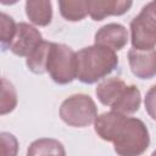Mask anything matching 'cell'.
<instances>
[{"instance_id": "cell-10", "label": "cell", "mask_w": 156, "mask_h": 156, "mask_svg": "<svg viewBox=\"0 0 156 156\" xmlns=\"http://www.w3.org/2000/svg\"><path fill=\"white\" fill-rule=\"evenodd\" d=\"M126 88L127 84L118 77L105 78L98 84L95 89V95L102 105L112 107L123 95Z\"/></svg>"}, {"instance_id": "cell-17", "label": "cell", "mask_w": 156, "mask_h": 156, "mask_svg": "<svg viewBox=\"0 0 156 156\" xmlns=\"http://www.w3.org/2000/svg\"><path fill=\"white\" fill-rule=\"evenodd\" d=\"M17 23L13 21V18L5 12H1L0 15V41L2 50L9 49L15 34H16Z\"/></svg>"}, {"instance_id": "cell-9", "label": "cell", "mask_w": 156, "mask_h": 156, "mask_svg": "<svg viewBox=\"0 0 156 156\" xmlns=\"http://www.w3.org/2000/svg\"><path fill=\"white\" fill-rule=\"evenodd\" d=\"M129 0H88V15L94 21H102L108 16H122L129 11Z\"/></svg>"}, {"instance_id": "cell-13", "label": "cell", "mask_w": 156, "mask_h": 156, "mask_svg": "<svg viewBox=\"0 0 156 156\" xmlns=\"http://www.w3.org/2000/svg\"><path fill=\"white\" fill-rule=\"evenodd\" d=\"M141 104V94L136 85H127L123 95L119 100L111 107V111L122 113V115H133L135 113Z\"/></svg>"}, {"instance_id": "cell-6", "label": "cell", "mask_w": 156, "mask_h": 156, "mask_svg": "<svg viewBox=\"0 0 156 156\" xmlns=\"http://www.w3.org/2000/svg\"><path fill=\"white\" fill-rule=\"evenodd\" d=\"M41 41L43 37L39 29L27 22H20L17 23L16 34L9 46V50L16 56L28 57Z\"/></svg>"}, {"instance_id": "cell-1", "label": "cell", "mask_w": 156, "mask_h": 156, "mask_svg": "<svg viewBox=\"0 0 156 156\" xmlns=\"http://www.w3.org/2000/svg\"><path fill=\"white\" fill-rule=\"evenodd\" d=\"M94 130L100 139L113 144L118 156H141L150 145L149 129L141 119L115 111L99 115Z\"/></svg>"}, {"instance_id": "cell-12", "label": "cell", "mask_w": 156, "mask_h": 156, "mask_svg": "<svg viewBox=\"0 0 156 156\" xmlns=\"http://www.w3.org/2000/svg\"><path fill=\"white\" fill-rule=\"evenodd\" d=\"M27 156H66L65 146L54 138H40L30 143Z\"/></svg>"}, {"instance_id": "cell-18", "label": "cell", "mask_w": 156, "mask_h": 156, "mask_svg": "<svg viewBox=\"0 0 156 156\" xmlns=\"http://www.w3.org/2000/svg\"><path fill=\"white\" fill-rule=\"evenodd\" d=\"M0 144H1V156H17L18 140L13 134L9 132H1Z\"/></svg>"}, {"instance_id": "cell-7", "label": "cell", "mask_w": 156, "mask_h": 156, "mask_svg": "<svg viewBox=\"0 0 156 156\" xmlns=\"http://www.w3.org/2000/svg\"><path fill=\"white\" fill-rule=\"evenodd\" d=\"M128 63L132 73L140 79H151L156 76V49H129Z\"/></svg>"}, {"instance_id": "cell-4", "label": "cell", "mask_w": 156, "mask_h": 156, "mask_svg": "<svg viewBox=\"0 0 156 156\" xmlns=\"http://www.w3.org/2000/svg\"><path fill=\"white\" fill-rule=\"evenodd\" d=\"M46 73L56 84L65 85L72 83L77 78V62L73 49L66 44L52 43L48 58Z\"/></svg>"}, {"instance_id": "cell-20", "label": "cell", "mask_w": 156, "mask_h": 156, "mask_svg": "<svg viewBox=\"0 0 156 156\" xmlns=\"http://www.w3.org/2000/svg\"><path fill=\"white\" fill-rule=\"evenodd\" d=\"M151 156H156V150H154V151H152V154H151Z\"/></svg>"}, {"instance_id": "cell-3", "label": "cell", "mask_w": 156, "mask_h": 156, "mask_svg": "<svg viewBox=\"0 0 156 156\" xmlns=\"http://www.w3.org/2000/svg\"><path fill=\"white\" fill-rule=\"evenodd\" d=\"M58 113L67 126L74 128L88 127L99 116L95 101L87 94H74L66 98L60 106Z\"/></svg>"}, {"instance_id": "cell-14", "label": "cell", "mask_w": 156, "mask_h": 156, "mask_svg": "<svg viewBox=\"0 0 156 156\" xmlns=\"http://www.w3.org/2000/svg\"><path fill=\"white\" fill-rule=\"evenodd\" d=\"M51 45H52L51 41L43 40L26 58V65L32 73L34 74L46 73V65H48Z\"/></svg>"}, {"instance_id": "cell-16", "label": "cell", "mask_w": 156, "mask_h": 156, "mask_svg": "<svg viewBox=\"0 0 156 156\" xmlns=\"http://www.w3.org/2000/svg\"><path fill=\"white\" fill-rule=\"evenodd\" d=\"M17 106V93L11 82L6 78L1 79V105H0V113L4 116L10 113Z\"/></svg>"}, {"instance_id": "cell-11", "label": "cell", "mask_w": 156, "mask_h": 156, "mask_svg": "<svg viewBox=\"0 0 156 156\" xmlns=\"http://www.w3.org/2000/svg\"><path fill=\"white\" fill-rule=\"evenodd\" d=\"M26 15L33 24L46 27L52 20V4L49 0H28L26 1Z\"/></svg>"}, {"instance_id": "cell-5", "label": "cell", "mask_w": 156, "mask_h": 156, "mask_svg": "<svg viewBox=\"0 0 156 156\" xmlns=\"http://www.w3.org/2000/svg\"><path fill=\"white\" fill-rule=\"evenodd\" d=\"M130 43L138 50L156 46V0L147 2L130 21Z\"/></svg>"}, {"instance_id": "cell-2", "label": "cell", "mask_w": 156, "mask_h": 156, "mask_svg": "<svg viewBox=\"0 0 156 156\" xmlns=\"http://www.w3.org/2000/svg\"><path fill=\"white\" fill-rule=\"evenodd\" d=\"M76 62L77 79L84 84H94L117 68L118 57L116 51L94 44L78 50Z\"/></svg>"}, {"instance_id": "cell-15", "label": "cell", "mask_w": 156, "mask_h": 156, "mask_svg": "<svg viewBox=\"0 0 156 156\" xmlns=\"http://www.w3.org/2000/svg\"><path fill=\"white\" fill-rule=\"evenodd\" d=\"M61 16L69 22H79L88 16V0H60Z\"/></svg>"}, {"instance_id": "cell-8", "label": "cell", "mask_w": 156, "mask_h": 156, "mask_svg": "<svg viewBox=\"0 0 156 156\" xmlns=\"http://www.w3.org/2000/svg\"><path fill=\"white\" fill-rule=\"evenodd\" d=\"M94 41L96 45L118 51L122 50L128 43V30L121 23H107L98 29L94 37Z\"/></svg>"}, {"instance_id": "cell-19", "label": "cell", "mask_w": 156, "mask_h": 156, "mask_svg": "<svg viewBox=\"0 0 156 156\" xmlns=\"http://www.w3.org/2000/svg\"><path fill=\"white\" fill-rule=\"evenodd\" d=\"M144 105H145V111L147 112V115L154 121H156V84L152 85L147 90L145 95Z\"/></svg>"}]
</instances>
